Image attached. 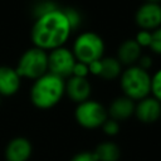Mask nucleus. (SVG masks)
Returning a JSON list of instances; mask_svg holds the SVG:
<instances>
[{
	"label": "nucleus",
	"mask_w": 161,
	"mask_h": 161,
	"mask_svg": "<svg viewBox=\"0 0 161 161\" xmlns=\"http://www.w3.org/2000/svg\"><path fill=\"white\" fill-rule=\"evenodd\" d=\"M151 94L161 103V68L151 75Z\"/></svg>",
	"instance_id": "f3484780"
},
{
	"label": "nucleus",
	"mask_w": 161,
	"mask_h": 161,
	"mask_svg": "<svg viewBox=\"0 0 161 161\" xmlns=\"http://www.w3.org/2000/svg\"><path fill=\"white\" fill-rule=\"evenodd\" d=\"M135 101L126 96L116 97L107 108V114L109 118H113L118 122L126 121L135 113Z\"/></svg>",
	"instance_id": "9b49d317"
},
{
	"label": "nucleus",
	"mask_w": 161,
	"mask_h": 161,
	"mask_svg": "<svg viewBox=\"0 0 161 161\" xmlns=\"http://www.w3.org/2000/svg\"><path fill=\"white\" fill-rule=\"evenodd\" d=\"M141 54H142V48L136 43V40L126 39L118 45L116 58L119 60V63L122 65L130 67V65H135L137 63Z\"/></svg>",
	"instance_id": "ddd939ff"
},
{
	"label": "nucleus",
	"mask_w": 161,
	"mask_h": 161,
	"mask_svg": "<svg viewBox=\"0 0 161 161\" xmlns=\"http://www.w3.org/2000/svg\"><path fill=\"white\" fill-rule=\"evenodd\" d=\"M20 75L11 67H0V94L13 96L19 91Z\"/></svg>",
	"instance_id": "4468645a"
},
{
	"label": "nucleus",
	"mask_w": 161,
	"mask_h": 161,
	"mask_svg": "<svg viewBox=\"0 0 161 161\" xmlns=\"http://www.w3.org/2000/svg\"><path fill=\"white\" fill-rule=\"evenodd\" d=\"M72 75H74V77H82V78H88V75H89L88 64L77 60L75 64H74V67H73Z\"/></svg>",
	"instance_id": "4be33fe9"
},
{
	"label": "nucleus",
	"mask_w": 161,
	"mask_h": 161,
	"mask_svg": "<svg viewBox=\"0 0 161 161\" xmlns=\"http://www.w3.org/2000/svg\"><path fill=\"white\" fill-rule=\"evenodd\" d=\"M65 94L74 103H80L91 98L92 84L88 78L70 75L65 80Z\"/></svg>",
	"instance_id": "9d476101"
},
{
	"label": "nucleus",
	"mask_w": 161,
	"mask_h": 161,
	"mask_svg": "<svg viewBox=\"0 0 161 161\" xmlns=\"http://www.w3.org/2000/svg\"><path fill=\"white\" fill-rule=\"evenodd\" d=\"M101 127L103 130V133L109 137H113V136L118 135V132H119V122L113 118H109V117L103 122V125Z\"/></svg>",
	"instance_id": "6ab92c4d"
},
{
	"label": "nucleus",
	"mask_w": 161,
	"mask_h": 161,
	"mask_svg": "<svg viewBox=\"0 0 161 161\" xmlns=\"http://www.w3.org/2000/svg\"><path fill=\"white\" fill-rule=\"evenodd\" d=\"M15 70L20 78L38 79L48 72V53L36 47L28 49L20 57Z\"/></svg>",
	"instance_id": "39448f33"
},
{
	"label": "nucleus",
	"mask_w": 161,
	"mask_h": 161,
	"mask_svg": "<svg viewBox=\"0 0 161 161\" xmlns=\"http://www.w3.org/2000/svg\"><path fill=\"white\" fill-rule=\"evenodd\" d=\"M136 65H138L140 68L145 69V70H148L151 67H152V58L147 54H141V57L138 58Z\"/></svg>",
	"instance_id": "b1692460"
},
{
	"label": "nucleus",
	"mask_w": 161,
	"mask_h": 161,
	"mask_svg": "<svg viewBox=\"0 0 161 161\" xmlns=\"http://www.w3.org/2000/svg\"><path fill=\"white\" fill-rule=\"evenodd\" d=\"M74 118L80 127L87 130H96L99 128L108 118L107 108L98 101L89 98L77 104L74 109Z\"/></svg>",
	"instance_id": "423d86ee"
},
{
	"label": "nucleus",
	"mask_w": 161,
	"mask_h": 161,
	"mask_svg": "<svg viewBox=\"0 0 161 161\" xmlns=\"http://www.w3.org/2000/svg\"><path fill=\"white\" fill-rule=\"evenodd\" d=\"M104 40L101 35L94 31H83L80 33L72 47V52L78 62L89 64L94 60H98L104 57Z\"/></svg>",
	"instance_id": "20e7f679"
},
{
	"label": "nucleus",
	"mask_w": 161,
	"mask_h": 161,
	"mask_svg": "<svg viewBox=\"0 0 161 161\" xmlns=\"http://www.w3.org/2000/svg\"><path fill=\"white\" fill-rule=\"evenodd\" d=\"M133 116L142 123H155L161 118V103L152 96H147L135 103Z\"/></svg>",
	"instance_id": "1a4fd4ad"
},
{
	"label": "nucleus",
	"mask_w": 161,
	"mask_h": 161,
	"mask_svg": "<svg viewBox=\"0 0 161 161\" xmlns=\"http://www.w3.org/2000/svg\"><path fill=\"white\" fill-rule=\"evenodd\" d=\"M151 36H152V31L140 29L135 36V40L141 48H148L151 44Z\"/></svg>",
	"instance_id": "aec40b11"
},
{
	"label": "nucleus",
	"mask_w": 161,
	"mask_h": 161,
	"mask_svg": "<svg viewBox=\"0 0 161 161\" xmlns=\"http://www.w3.org/2000/svg\"><path fill=\"white\" fill-rule=\"evenodd\" d=\"M122 64L116 57H103L101 58V73L99 77L104 80H113L119 78L122 73Z\"/></svg>",
	"instance_id": "2eb2a0df"
},
{
	"label": "nucleus",
	"mask_w": 161,
	"mask_h": 161,
	"mask_svg": "<svg viewBox=\"0 0 161 161\" xmlns=\"http://www.w3.org/2000/svg\"><path fill=\"white\" fill-rule=\"evenodd\" d=\"M75 62L77 59L72 49H68L64 45L52 49L48 53V72L65 79L72 75Z\"/></svg>",
	"instance_id": "0eeeda50"
},
{
	"label": "nucleus",
	"mask_w": 161,
	"mask_h": 161,
	"mask_svg": "<svg viewBox=\"0 0 161 161\" xmlns=\"http://www.w3.org/2000/svg\"><path fill=\"white\" fill-rule=\"evenodd\" d=\"M63 11H64V14H65V16H67V19L69 21V25H70L72 30H75L82 23V16H80L79 11L73 9V8L63 9Z\"/></svg>",
	"instance_id": "a211bd4d"
},
{
	"label": "nucleus",
	"mask_w": 161,
	"mask_h": 161,
	"mask_svg": "<svg viewBox=\"0 0 161 161\" xmlns=\"http://www.w3.org/2000/svg\"><path fill=\"white\" fill-rule=\"evenodd\" d=\"M69 161H97L93 151H80L75 153Z\"/></svg>",
	"instance_id": "5701e85b"
},
{
	"label": "nucleus",
	"mask_w": 161,
	"mask_h": 161,
	"mask_svg": "<svg viewBox=\"0 0 161 161\" xmlns=\"http://www.w3.org/2000/svg\"><path fill=\"white\" fill-rule=\"evenodd\" d=\"M31 143L25 137L13 138L5 148L6 161H28L31 156Z\"/></svg>",
	"instance_id": "f8f14e48"
},
{
	"label": "nucleus",
	"mask_w": 161,
	"mask_h": 161,
	"mask_svg": "<svg viewBox=\"0 0 161 161\" xmlns=\"http://www.w3.org/2000/svg\"><path fill=\"white\" fill-rule=\"evenodd\" d=\"M135 21L140 29L155 30L161 26V4L143 3L135 14Z\"/></svg>",
	"instance_id": "6e6552de"
},
{
	"label": "nucleus",
	"mask_w": 161,
	"mask_h": 161,
	"mask_svg": "<svg viewBox=\"0 0 161 161\" xmlns=\"http://www.w3.org/2000/svg\"><path fill=\"white\" fill-rule=\"evenodd\" d=\"M72 28L63 11L58 6L36 16L31 28V42L34 47L52 50L63 47L70 36Z\"/></svg>",
	"instance_id": "f257e3e1"
},
{
	"label": "nucleus",
	"mask_w": 161,
	"mask_h": 161,
	"mask_svg": "<svg viewBox=\"0 0 161 161\" xmlns=\"http://www.w3.org/2000/svg\"><path fill=\"white\" fill-rule=\"evenodd\" d=\"M65 94V80L47 72L34 80L30 89L31 103L40 109H49L58 104Z\"/></svg>",
	"instance_id": "f03ea898"
},
{
	"label": "nucleus",
	"mask_w": 161,
	"mask_h": 161,
	"mask_svg": "<svg viewBox=\"0 0 161 161\" xmlns=\"http://www.w3.org/2000/svg\"><path fill=\"white\" fill-rule=\"evenodd\" d=\"M155 54L161 55V26L157 29L152 30V36H151V44L148 47Z\"/></svg>",
	"instance_id": "412c9836"
},
{
	"label": "nucleus",
	"mask_w": 161,
	"mask_h": 161,
	"mask_svg": "<svg viewBox=\"0 0 161 161\" xmlns=\"http://www.w3.org/2000/svg\"><path fill=\"white\" fill-rule=\"evenodd\" d=\"M119 87L123 96L137 102L151 94V74L138 65H130L119 75Z\"/></svg>",
	"instance_id": "7ed1b4c3"
},
{
	"label": "nucleus",
	"mask_w": 161,
	"mask_h": 161,
	"mask_svg": "<svg viewBox=\"0 0 161 161\" xmlns=\"http://www.w3.org/2000/svg\"><path fill=\"white\" fill-rule=\"evenodd\" d=\"M93 153L97 161H118L121 157V148L112 141H104L96 146Z\"/></svg>",
	"instance_id": "dca6fc26"
},
{
	"label": "nucleus",
	"mask_w": 161,
	"mask_h": 161,
	"mask_svg": "<svg viewBox=\"0 0 161 161\" xmlns=\"http://www.w3.org/2000/svg\"><path fill=\"white\" fill-rule=\"evenodd\" d=\"M145 1L146 3H158V4L161 3V0H145Z\"/></svg>",
	"instance_id": "393cba45"
}]
</instances>
